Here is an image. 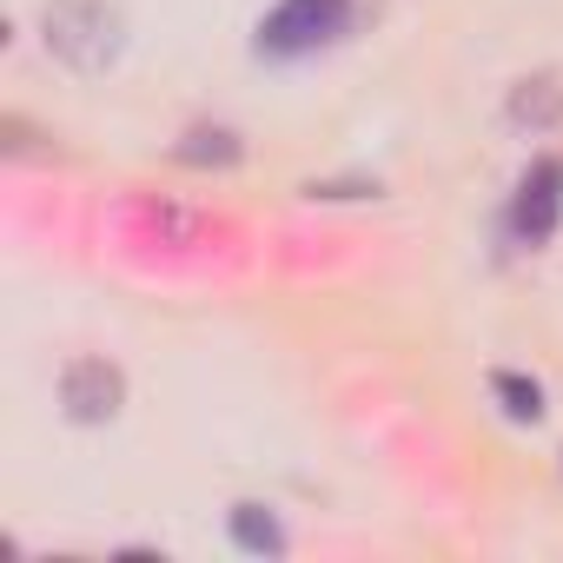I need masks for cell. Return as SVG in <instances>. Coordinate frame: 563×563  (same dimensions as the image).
Instances as JSON below:
<instances>
[{
  "label": "cell",
  "mask_w": 563,
  "mask_h": 563,
  "mask_svg": "<svg viewBox=\"0 0 563 563\" xmlns=\"http://www.w3.org/2000/svg\"><path fill=\"white\" fill-rule=\"evenodd\" d=\"M41 34H47V54L67 60L74 74H107L126 47V21L113 0H47Z\"/></svg>",
  "instance_id": "1"
},
{
  "label": "cell",
  "mask_w": 563,
  "mask_h": 563,
  "mask_svg": "<svg viewBox=\"0 0 563 563\" xmlns=\"http://www.w3.org/2000/svg\"><path fill=\"white\" fill-rule=\"evenodd\" d=\"M126 405V372L113 358H67L60 372V411L74 424H113Z\"/></svg>",
  "instance_id": "4"
},
{
  "label": "cell",
  "mask_w": 563,
  "mask_h": 563,
  "mask_svg": "<svg viewBox=\"0 0 563 563\" xmlns=\"http://www.w3.org/2000/svg\"><path fill=\"white\" fill-rule=\"evenodd\" d=\"M556 225H563V159L543 153V159L523 166V179L510 192V239L537 252V245L556 239Z\"/></svg>",
  "instance_id": "3"
},
{
  "label": "cell",
  "mask_w": 563,
  "mask_h": 563,
  "mask_svg": "<svg viewBox=\"0 0 563 563\" xmlns=\"http://www.w3.org/2000/svg\"><path fill=\"white\" fill-rule=\"evenodd\" d=\"M510 120H517V126H556V120H563V87H556L550 74L517 80V93H510Z\"/></svg>",
  "instance_id": "5"
},
{
  "label": "cell",
  "mask_w": 563,
  "mask_h": 563,
  "mask_svg": "<svg viewBox=\"0 0 563 563\" xmlns=\"http://www.w3.org/2000/svg\"><path fill=\"white\" fill-rule=\"evenodd\" d=\"M239 133H225V126H192L179 146H173V159H186V166H239Z\"/></svg>",
  "instance_id": "7"
},
{
  "label": "cell",
  "mask_w": 563,
  "mask_h": 563,
  "mask_svg": "<svg viewBox=\"0 0 563 563\" xmlns=\"http://www.w3.org/2000/svg\"><path fill=\"white\" fill-rule=\"evenodd\" d=\"M352 27V0H278L258 21V54L265 60H306L319 47H332Z\"/></svg>",
  "instance_id": "2"
},
{
  "label": "cell",
  "mask_w": 563,
  "mask_h": 563,
  "mask_svg": "<svg viewBox=\"0 0 563 563\" xmlns=\"http://www.w3.org/2000/svg\"><path fill=\"white\" fill-rule=\"evenodd\" d=\"M490 398H497L504 418H517V424H537V418H543V385L523 378V372H490Z\"/></svg>",
  "instance_id": "8"
},
{
  "label": "cell",
  "mask_w": 563,
  "mask_h": 563,
  "mask_svg": "<svg viewBox=\"0 0 563 563\" xmlns=\"http://www.w3.org/2000/svg\"><path fill=\"white\" fill-rule=\"evenodd\" d=\"M232 543L252 556H278L286 550V530H278V517L265 504H232Z\"/></svg>",
  "instance_id": "6"
}]
</instances>
